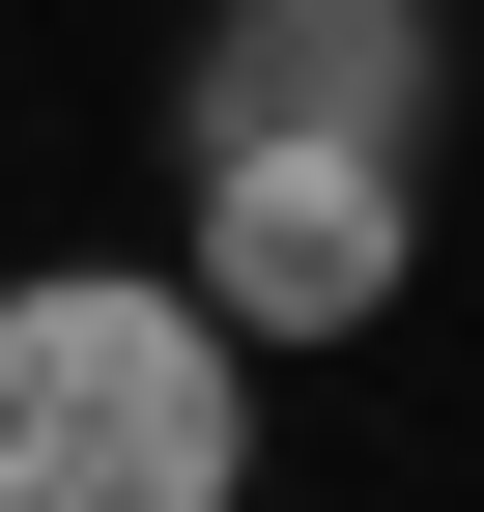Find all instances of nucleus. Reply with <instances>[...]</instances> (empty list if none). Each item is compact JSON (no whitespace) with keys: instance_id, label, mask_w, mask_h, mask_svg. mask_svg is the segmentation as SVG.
Returning <instances> with one entry per match:
<instances>
[{"instance_id":"obj_2","label":"nucleus","mask_w":484,"mask_h":512,"mask_svg":"<svg viewBox=\"0 0 484 512\" xmlns=\"http://www.w3.org/2000/svg\"><path fill=\"white\" fill-rule=\"evenodd\" d=\"M428 285V143H200V313L228 342H371Z\"/></svg>"},{"instance_id":"obj_1","label":"nucleus","mask_w":484,"mask_h":512,"mask_svg":"<svg viewBox=\"0 0 484 512\" xmlns=\"http://www.w3.org/2000/svg\"><path fill=\"white\" fill-rule=\"evenodd\" d=\"M0 512H257V342L200 313V256L0 285Z\"/></svg>"},{"instance_id":"obj_3","label":"nucleus","mask_w":484,"mask_h":512,"mask_svg":"<svg viewBox=\"0 0 484 512\" xmlns=\"http://www.w3.org/2000/svg\"><path fill=\"white\" fill-rule=\"evenodd\" d=\"M428 114H456L428 0H200L171 57V143H428Z\"/></svg>"}]
</instances>
